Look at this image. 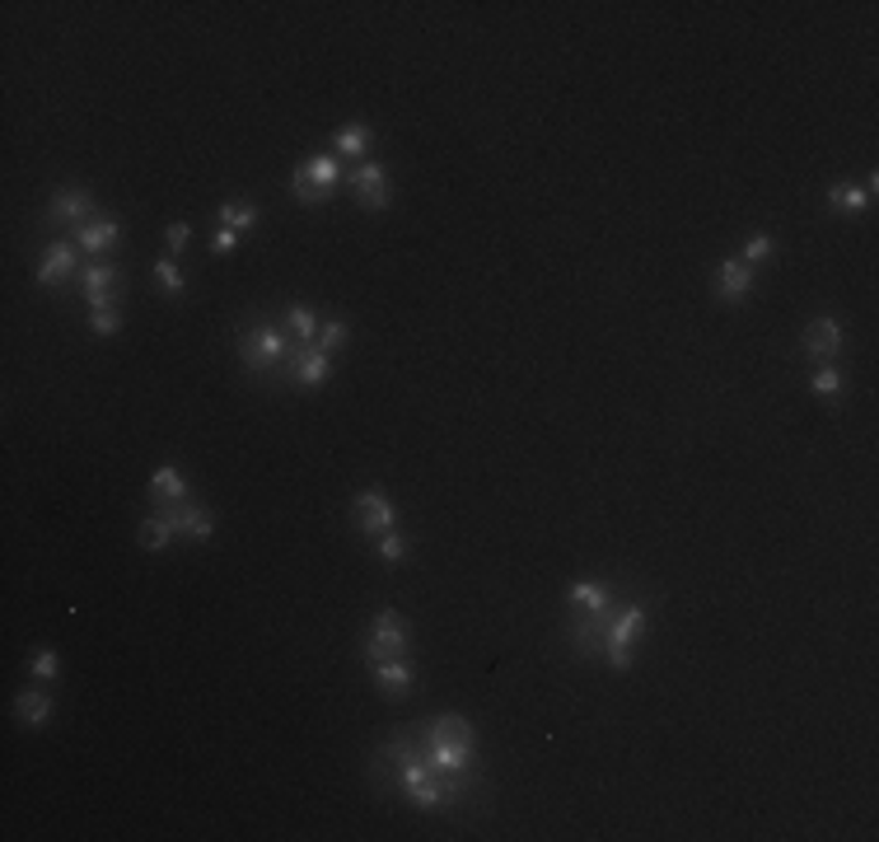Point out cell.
Returning a JSON list of instances; mask_svg holds the SVG:
<instances>
[{"instance_id":"cell-1","label":"cell","mask_w":879,"mask_h":842,"mask_svg":"<svg viewBox=\"0 0 879 842\" xmlns=\"http://www.w3.org/2000/svg\"><path fill=\"white\" fill-rule=\"evenodd\" d=\"M421 758L435 768V777L449 787L454 795V819L478 815V730L468 716L445 711V716H426L417 730Z\"/></svg>"},{"instance_id":"cell-2","label":"cell","mask_w":879,"mask_h":842,"mask_svg":"<svg viewBox=\"0 0 879 842\" xmlns=\"http://www.w3.org/2000/svg\"><path fill=\"white\" fill-rule=\"evenodd\" d=\"M290 333L281 323H239V361L244 370L262 384H286V366H290Z\"/></svg>"},{"instance_id":"cell-3","label":"cell","mask_w":879,"mask_h":842,"mask_svg":"<svg viewBox=\"0 0 879 842\" xmlns=\"http://www.w3.org/2000/svg\"><path fill=\"white\" fill-rule=\"evenodd\" d=\"M342 178H347V169H342L337 154L333 150H313L305 164L290 169V193H295L300 207H323V201H333Z\"/></svg>"},{"instance_id":"cell-4","label":"cell","mask_w":879,"mask_h":842,"mask_svg":"<svg viewBox=\"0 0 879 842\" xmlns=\"http://www.w3.org/2000/svg\"><path fill=\"white\" fill-rule=\"evenodd\" d=\"M646 618H651V604H646V599L618 604L614 628H608V636H604V660H608V669L627 674V669L636 665V642H641V632H646Z\"/></svg>"},{"instance_id":"cell-5","label":"cell","mask_w":879,"mask_h":842,"mask_svg":"<svg viewBox=\"0 0 879 842\" xmlns=\"http://www.w3.org/2000/svg\"><path fill=\"white\" fill-rule=\"evenodd\" d=\"M99 215V197L89 193L85 183H61L52 197H47V211L38 215V225L47 230H81Z\"/></svg>"},{"instance_id":"cell-6","label":"cell","mask_w":879,"mask_h":842,"mask_svg":"<svg viewBox=\"0 0 879 842\" xmlns=\"http://www.w3.org/2000/svg\"><path fill=\"white\" fill-rule=\"evenodd\" d=\"M412 646V628H407V618L394 614V608H380L366 632V642H360V660L366 665H380V660H398Z\"/></svg>"},{"instance_id":"cell-7","label":"cell","mask_w":879,"mask_h":842,"mask_svg":"<svg viewBox=\"0 0 879 842\" xmlns=\"http://www.w3.org/2000/svg\"><path fill=\"white\" fill-rule=\"evenodd\" d=\"M351 529L366 538H380L388 529H398V506L388 502L384 487H360L351 496Z\"/></svg>"},{"instance_id":"cell-8","label":"cell","mask_w":879,"mask_h":842,"mask_svg":"<svg viewBox=\"0 0 879 842\" xmlns=\"http://www.w3.org/2000/svg\"><path fill=\"white\" fill-rule=\"evenodd\" d=\"M75 290L85 295V305H99V300L122 305V290H127V272H122L113 258H94V262H85V268H81V276H75Z\"/></svg>"},{"instance_id":"cell-9","label":"cell","mask_w":879,"mask_h":842,"mask_svg":"<svg viewBox=\"0 0 879 842\" xmlns=\"http://www.w3.org/2000/svg\"><path fill=\"white\" fill-rule=\"evenodd\" d=\"M81 248L75 239H52L42 248V262H38V286L42 290H61V286H75V276H81Z\"/></svg>"},{"instance_id":"cell-10","label":"cell","mask_w":879,"mask_h":842,"mask_svg":"<svg viewBox=\"0 0 879 842\" xmlns=\"http://www.w3.org/2000/svg\"><path fill=\"white\" fill-rule=\"evenodd\" d=\"M347 183L356 187L360 211H370V215L388 211V201H394V193H388V169H384L380 160H360L351 174H347Z\"/></svg>"},{"instance_id":"cell-11","label":"cell","mask_w":879,"mask_h":842,"mask_svg":"<svg viewBox=\"0 0 879 842\" xmlns=\"http://www.w3.org/2000/svg\"><path fill=\"white\" fill-rule=\"evenodd\" d=\"M71 239H75V248H81V253H89V258H108V253H117L127 234H122V221H117V215H94L89 225L71 230Z\"/></svg>"},{"instance_id":"cell-12","label":"cell","mask_w":879,"mask_h":842,"mask_svg":"<svg viewBox=\"0 0 879 842\" xmlns=\"http://www.w3.org/2000/svg\"><path fill=\"white\" fill-rule=\"evenodd\" d=\"M333 380V356L319 347H290V366H286V384L295 388H323Z\"/></svg>"},{"instance_id":"cell-13","label":"cell","mask_w":879,"mask_h":842,"mask_svg":"<svg viewBox=\"0 0 879 842\" xmlns=\"http://www.w3.org/2000/svg\"><path fill=\"white\" fill-rule=\"evenodd\" d=\"M753 281H758V272H753L748 262L726 258V262L716 268V276H711V290H716L720 305H744L748 295H753Z\"/></svg>"},{"instance_id":"cell-14","label":"cell","mask_w":879,"mask_h":842,"mask_svg":"<svg viewBox=\"0 0 879 842\" xmlns=\"http://www.w3.org/2000/svg\"><path fill=\"white\" fill-rule=\"evenodd\" d=\"M164 515L174 520V529H178V538L183 543H211V534H215V515L201 506V502H183V506H164Z\"/></svg>"},{"instance_id":"cell-15","label":"cell","mask_w":879,"mask_h":842,"mask_svg":"<svg viewBox=\"0 0 879 842\" xmlns=\"http://www.w3.org/2000/svg\"><path fill=\"white\" fill-rule=\"evenodd\" d=\"M146 496H150V506H154V510H164V506H183V502H193V487H187L183 468L164 463V468H154V478L146 482Z\"/></svg>"},{"instance_id":"cell-16","label":"cell","mask_w":879,"mask_h":842,"mask_svg":"<svg viewBox=\"0 0 879 842\" xmlns=\"http://www.w3.org/2000/svg\"><path fill=\"white\" fill-rule=\"evenodd\" d=\"M800 351H805L809 361H833V356L842 351V323L838 319L805 323V333H800Z\"/></svg>"},{"instance_id":"cell-17","label":"cell","mask_w":879,"mask_h":842,"mask_svg":"<svg viewBox=\"0 0 879 842\" xmlns=\"http://www.w3.org/2000/svg\"><path fill=\"white\" fill-rule=\"evenodd\" d=\"M370 679H374V689H380L384 697H407V693L417 689V669H412V660H407V655H398V660L370 665Z\"/></svg>"},{"instance_id":"cell-18","label":"cell","mask_w":879,"mask_h":842,"mask_svg":"<svg viewBox=\"0 0 879 842\" xmlns=\"http://www.w3.org/2000/svg\"><path fill=\"white\" fill-rule=\"evenodd\" d=\"M136 543H140V553H164L169 543H178V529L164 510H150L146 520L136 524Z\"/></svg>"},{"instance_id":"cell-19","label":"cell","mask_w":879,"mask_h":842,"mask_svg":"<svg viewBox=\"0 0 879 842\" xmlns=\"http://www.w3.org/2000/svg\"><path fill=\"white\" fill-rule=\"evenodd\" d=\"M370 150H374V132L366 127V122H347V127H337V136H333L337 160H370Z\"/></svg>"},{"instance_id":"cell-20","label":"cell","mask_w":879,"mask_h":842,"mask_svg":"<svg viewBox=\"0 0 879 842\" xmlns=\"http://www.w3.org/2000/svg\"><path fill=\"white\" fill-rule=\"evenodd\" d=\"M14 716H20L24 730H42L47 721H52V693L47 689H24L20 697H14Z\"/></svg>"},{"instance_id":"cell-21","label":"cell","mask_w":879,"mask_h":842,"mask_svg":"<svg viewBox=\"0 0 879 842\" xmlns=\"http://www.w3.org/2000/svg\"><path fill=\"white\" fill-rule=\"evenodd\" d=\"M567 604L571 608H585V614H604V608H614V585L608 581H575L567 585Z\"/></svg>"},{"instance_id":"cell-22","label":"cell","mask_w":879,"mask_h":842,"mask_svg":"<svg viewBox=\"0 0 879 842\" xmlns=\"http://www.w3.org/2000/svg\"><path fill=\"white\" fill-rule=\"evenodd\" d=\"M286 333L295 347H313L319 342V314H313V305H305V300L286 305Z\"/></svg>"},{"instance_id":"cell-23","label":"cell","mask_w":879,"mask_h":842,"mask_svg":"<svg viewBox=\"0 0 879 842\" xmlns=\"http://www.w3.org/2000/svg\"><path fill=\"white\" fill-rule=\"evenodd\" d=\"M215 221L230 225V230H239V234H253V230L262 225V211L253 207V201H220V207H215Z\"/></svg>"},{"instance_id":"cell-24","label":"cell","mask_w":879,"mask_h":842,"mask_svg":"<svg viewBox=\"0 0 879 842\" xmlns=\"http://www.w3.org/2000/svg\"><path fill=\"white\" fill-rule=\"evenodd\" d=\"M828 207H833L838 215H861V211L870 207L866 183H833V187H828Z\"/></svg>"},{"instance_id":"cell-25","label":"cell","mask_w":879,"mask_h":842,"mask_svg":"<svg viewBox=\"0 0 879 842\" xmlns=\"http://www.w3.org/2000/svg\"><path fill=\"white\" fill-rule=\"evenodd\" d=\"M842 388H846V380H842V370H838L833 361L809 370V394H814V398H828V403H833V398H842Z\"/></svg>"},{"instance_id":"cell-26","label":"cell","mask_w":879,"mask_h":842,"mask_svg":"<svg viewBox=\"0 0 879 842\" xmlns=\"http://www.w3.org/2000/svg\"><path fill=\"white\" fill-rule=\"evenodd\" d=\"M154 286H160L164 295H174V300H183L187 295V276H183V268H178V258H154Z\"/></svg>"},{"instance_id":"cell-27","label":"cell","mask_w":879,"mask_h":842,"mask_svg":"<svg viewBox=\"0 0 879 842\" xmlns=\"http://www.w3.org/2000/svg\"><path fill=\"white\" fill-rule=\"evenodd\" d=\"M28 679L34 683H57L61 679V655L52 646H38L34 655H28Z\"/></svg>"},{"instance_id":"cell-28","label":"cell","mask_w":879,"mask_h":842,"mask_svg":"<svg viewBox=\"0 0 879 842\" xmlns=\"http://www.w3.org/2000/svg\"><path fill=\"white\" fill-rule=\"evenodd\" d=\"M374 553H380V561H388V567H398V561L412 557V538L398 534V529H388V534L374 538Z\"/></svg>"},{"instance_id":"cell-29","label":"cell","mask_w":879,"mask_h":842,"mask_svg":"<svg viewBox=\"0 0 879 842\" xmlns=\"http://www.w3.org/2000/svg\"><path fill=\"white\" fill-rule=\"evenodd\" d=\"M89 327L99 337H113V333H122V305H113V300H99V305H89Z\"/></svg>"},{"instance_id":"cell-30","label":"cell","mask_w":879,"mask_h":842,"mask_svg":"<svg viewBox=\"0 0 879 842\" xmlns=\"http://www.w3.org/2000/svg\"><path fill=\"white\" fill-rule=\"evenodd\" d=\"M772 253H777V239H772V234H767V230H753L748 239H744V258H740V262H748V268L758 272Z\"/></svg>"},{"instance_id":"cell-31","label":"cell","mask_w":879,"mask_h":842,"mask_svg":"<svg viewBox=\"0 0 879 842\" xmlns=\"http://www.w3.org/2000/svg\"><path fill=\"white\" fill-rule=\"evenodd\" d=\"M347 342H351V323L347 319H327V323H319V342H313V347L333 356V351L347 347Z\"/></svg>"},{"instance_id":"cell-32","label":"cell","mask_w":879,"mask_h":842,"mask_svg":"<svg viewBox=\"0 0 879 842\" xmlns=\"http://www.w3.org/2000/svg\"><path fill=\"white\" fill-rule=\"evenodd\" d=\"M164 244H169V253H187V244H193V225H187V221H169L164 225Z\"/></svg>"},{"instance_id":"cell-33","label":"cell","mask_w":879,"mask_h":842,"mask_svg":"<svg viewBox=\"0 0 879 842\" xmlns=\"http://www.w3.org/2000/svg\"><path fill=\"white\" fill-rule=\"evenodd\" d=\"M239 239H244L239 230H230V225H215V234H211V253H215V258H230L234 248H239Z\"/></svg>"}]
</instances>
